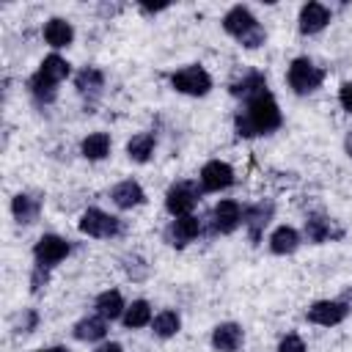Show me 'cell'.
<instances>
[{"mask_svg": "<svg viewBox=\"0 0 352 352\" xmlns=\"http://www.w3.org/2000/svg\"><path fill=\"white\" fill-rule=\"evenodd\" d=\"M280 126H283V113L270 88L239 102V107L234 110V132L242 140L267 138V135L278 132Z\"/></svg>", "mask_w": 352, "mask_h": 352, "instance_id": "obj_1", "label": "cell"}, {"mask_svg": "<svg viewBox=\"0 0 352 352\" xmlns=\"http://www.w3.org/2000/svg\"><path fill=\"white\" fill-rule=\"evenodd\" d=\"M324 77H327V69L319 66L314 58L308 55H297L289 60L286 66V85L292 88V94L297 96H308L314 91H319L324 85Z\"/></svg>", "mask_w": 352, "mask_h": 352, "instance_id": "obj_2", "label": "cell"}, {"mask_svg": "<svg viewBox=\"0 0 352 352\" xmlns=\"http://www.w3.org/2000/svg\"><path fill=\"white\" fill-rule=\"evenodd\" d=\"M168 85H170V91L182 94V96L204 99V96L212 94L214 80H212V74L204 63H184V66H179L168 74Z\"/></svg>", "mask_w": 352, "mask_h": 352, "instance_id": "obj_3", "label": "cell"}, {"mask_svg": "<svg viewBox=\"0 0 352 352\" xmlns=\"http://www.w3.org/2000/svg\"><path fill=\"white\" fill-rule=\"evenodd\" d=\"M201 195H204V190H201L198 179H179L165 190L162 204L170 217H184V214H195Z\"/></svg>", "mask_w": 352, "mask_h": 352, "instance_id": "obj_4", "label": "cell"}, {"mask_svg": "<svg viewBox=\"0 0 352 352\" xmlns=\"http://www.w3.org/2000/svg\"><path fill=\"white\" fill-rule=\"evenodd\" d=\"M77 231L88 239H116L121 234V217L110 214L102 206H88L77 217Z\"/></svg>", "mask_w": 352, "mask_h": 352, "instance_id": "obj_5", "label": "cell"}, {"mask_svg": "<svg viewBox=\"0 0 352 352\" xmlns=\"http://www.w3.org/2000/svg\"><path fill=\"white\" fill-rule=\"evenodd\" d=\"M30 256H33V264L47 267V270H55L58 264H63L72 256V242L66 236L55 234V231H47V234H41L33 242Z\"/></svg>", "mask_w": 352, "mask_h": 352, "instance_id": "obj_6", "label": "cell"}, {"mask_svg": "<svg viewBox=\"0 0 352 352\" xmlns=\"http://www.w3.org/2000/svg\"><path fill=\"white\" fill-rule=\"evenodd\" d=\"M349 314H352V308L341 297H322L305 308L308 324H316V327H338L346 322Z\"/></svg>", "mask_w": 352, "mask_h": 352, "instance_id": "obj_7", "label": "cell"}, {"mask_svg": "<svg viewBox=\"0 0 352 352\" xmlns=\"http://www.w3.org/2000/svg\"><path fill=\"white\" fill-rule=\"evenodd\" d=\"M204 234V220L198 214H184V217H170L168 226L162 228V239L168 248L184 250L187 245L198 242V236Z\"/></svg>", "mask_w": 352, "mask_h": 352, "instance_id": "obj_8", "label": "cell"}, {"mask_svg": "<svg viewBox=\"0 0 352 352\" xmlns=\"http://www.w3.org/2000/svg\"><path fill=\"white\" fill-rule=\"evenodd\" d=\"M275 217V201L272 198H258L253 204L245 206V214H242V228L250 239V245H258L264 239V231L270 228Z\"/></svg>", "mask_w": 352, "mask_h": 352, "instance_id": "obj_9", "label": "cell"}, {"mask_svg": "<svg viewBox=\"0 0 352 352\" xmlns=\"http://www.w3.org/2000/svg\"><path fill=\"white\" fill-rule=\"evenodd\" d=\"M245 206L236 198H220L209 212V228L214 236H228L236 228H242Z\"/></svg>", "mask_w": 352, "mask_h": 352, "instance_id": "obj_10", "label": "cell"}, {"mask_svg": "<svg viewBox=\"0 0 352 352\" xmlns=\"http://www.w3.org/2000/svg\"><path fill=\"white\" fill-rule=\"evenodd\" d=\"M234 182H236V170L226 160H206L198 170V184L204 192H223L234 187Z\"/></svg>", "mask_w": 352, "mask_h": 352, "instance_id": "obj_11", "label": "cell"}, {"mask_svg": "<svg viewBox=\"0 0 352 352\" xmlns=\"http://www.w3.org/2000/svg\"><path fill=\"white\" fill-rule=\"evenodd\" d=\"M333 22V8L327 3L319 0H308L300 6L297 11V30L302 36H319L322 30H327Z\"/></svg>", "mask_w": 352, "mask_h": 352, "instance_id": "obj_12", "label": "cell"}, {"mask_svg": "<svg viewBox=\"0 0 352 352\" xmlns=\"http://www.w3.org/2000/svg\"><path fill=\"white\" fill-rule=\"evenodd\" d=\"M11 217L16 226H33L38 217H41V209H44V195L41 192H33V190H19L11 195Z\"/></svg>", "mask_w": 352, "mask_h": 352, "instance_id": "obj_13", "label": "cell"}, {"mask_svg": "<svg viewBox=\"0 0 352 352\" xmlns=\"http://www.w3.org/2000/svg\"><path fill=\"white\" fill-rule=\"evenodd\" d=\"M261 22H258V16L253 14V8L250 6H245V3H236V6H231L226 14H223V19H220V28H223V33L226 36H231L234 41H239L242 36H248L253 28H258Z\"/></svg>", "mask_w": 352, "mask_h": 352, "instance_id": "obj_14", "label": "cell"}, {"mask_svg": "<svg viewBox=\"0 0 352 352\" xmlns=\"http://www.w3.org/2000/svg\"><path fill=\"white\" fill-rule=\"evenodd\" d=\"M72 85H74L77 96H82V99H85V104H91V107H94V104H96V99L104 94L107 77H104V72H102L99 66H82V69H77V72H74Z\"/></svg>", "mask_w": 352, "mask_h": 352, "instance_id": "obj_15", "label": "cell"}, {"mask_svg": "<svg viewBox=\"0 0 352 352\" xmlns=\"http://www.w3.org/2000/svg\"><path fill=\"white\" fill-rule=\"evenodd\" d=\"M341 236H344V228H336V220L324 212H311L302 223V239L311 245H324Z\"/></svg>", "mask_w": 352, "mask_h": 352, "instance_id": "obj_16", "label": "cell"}, {"mask_svg": "<svg viewBox=\"0 0 352 352\" xmlns=\"http://www.w3.org/2000/svg\"><path fill=\"white\" fill-rule=\"evenodd\" d=\"M110 204L121 212H132L146 204V190L138 179H121L110 187Z\"/></svg>", "mask_w": 352, "mask_h": 352, "instance_id": "obj_17", "label": "cell"}, {"mask_svg": "<svg viewBox=\"0 0 352 352\" xmlns=\"http://www.w3.org/2000/svg\"><path fill=\"white\" fill-rule=\"evenodd\" d=\"M302 242H305V239H302V231H300V228H294V226H289V223H280V226H275V228L270 231V236H267V250H270L272 256H294Z\"/></svg>", "mask_w": 352, "mask_h": 352, "instance_id": "obj_18", "label": "cell"}, {"mask_svg": "<svg viewBox=\"0 0 352 352\" xmlns=\"http://www.w3.org/2000/svg\"><path fill=\"white\" fill-rule=\"evenodd\" d=\"M209 344L214 352H239L245 346V327L239 322H217L212 327Z\"/></svg>", "mask_w": 352, "mask_h": 352, "instance_id": "obj_19", "label": "cell"}, {"mask_svg": "<svg viewBox=\"0 0 352 352\" xmlns=\"http://www.w3.org/2000/svg\"><path fill=\"white\" fill-rule=\"evenodd\" d=\"M74 25L66 19V16H50L41 28V38L44 44L52 50V52H60V50H69L74 44Z\"/></svg>", "mask_w": 352, "mask_h": 352, "instance_id": "obj_20", "label": "cell"}, {"mask_svg": "<svg viewBox=\"0 0 352 352\" xmlns=\"http://www.w3.org/2000/svg\"><path fill=\"white\" fill-rule=\"evenodd\" d=\"M107 330H110L107 319H102L99 314H85L72 324V338L80 344H102L107 341Z\"/></svg>", "mask_w": 352, "mask_h": 352, "instance_id": "obj_21", "label": "cell"}, {"mask_svg": "<svg viewBox=\"0 0 352 352\" xmlns=\"http://www.w3.org/2000/svg\"><path fill=\"white\" fill-rule=\"evenodd\" d=\"M25 88H28V96H30V102L36 104V107H52L55 102H58V82H52L50 77H44L38 69L28 77V82H25Z\"/></svg>", "mask_w": 352, "mask_h": 352, "instance_id": "obj_22", "label": "cell"}, {"mask_svg": "<svg viewBox=\"0 0 352 352\" xmlns=\"http://www.w3.org/2000/svg\"><path fill=\"white\" fill-rule=\"evenodd\" d=\"M267 88H270L267 74L258 72V69H248L245 74H239V77L228 85V94H231L236 102H245V99H250V96H256V94H261V91H267Z\"/></svg>", "mask_w": 352, "mask_h": 352, "instance_id": "obj_23", "label": "cell"}, {"mask_svg": "<svg viewBox=\"0 0 352 352\" xmlns=\"http://www.w3.org/2000/svg\"><path fill=\"white\" fill-rule=\"evenodd\" d=\"M154 151H157V135L148 132V129L135 132V135L126 140V146H124L126 160L135 162V165H146V162H151Z\"/></svg>", "mask_w": 352, "mask_h": 352, "instance_id": "obj_24", "label": "cell"}, {"mask_svg": "<svg viewBox=\"0 0 352 352\" xmlns=\"http://www.w3.org/2000/svg\"><path fill=\"white\" fill-rule=\"evenodd\" d=\"M110 151H113V138H110V132L96 129V132H88V135L80 140V157L88 160V162H102V160L110 157Z\"/></svg>", "mask_w": 352, "mask_h": 352, "instance_id": "obj_25", "label": "cell"}, {"mask_svg": "<svg viewBox=\"0 0 352 352\" xmlns=\"http://www.w3.org/2000/svg\"><path fill=\"white\" fill-rule=\"evenodd\" d=\"M124 311H126V300H124V294L118 289H104V292H99L94 297V314H99L107 322H116V319L121 322Z\"/></svg>", "mask_w": 352, "mask_h": 352, "instance_id": "obj_26", "label": "cell"}, {"mask_svg": "<svg viewBox=\"0 0 352 352\" xmlns=\"http://www.w3.org/2000/svg\"><path fill=\"white\" fill-rule=\"evenodd\" d=\"M154 319V308L146 297H138L132 302H126V311L121 316V324L124 330H140V327H148Z\"/></svg>", "mask_w": 352, "mask_h": 352, "instance_id": "obj_27", "label": "cell"}, {"mask_svg": "<svg viewBox=\"0 0 352 352\" xmlns=\"http://www.w3.org/2000/svg\"><path fill=\"white\" fill-rule=\"evenodd\" d=\"M148 327H151V333L160 341H168V338L179 336V330H182V314L176 308H162V311L154 314V319H151Z\"/></svg>", "mask_w": 352, "mask_h": 352, "instance_id": "obj_28", "label": "cell"}, {"mask_svg": "<svg viewBox=\"0 0 352 352\" xmlns=\"http://www.w3.org/2000/svg\"><path fill=\"white\" fill-rule=\"evenodd\" d=\"M38 72L44 74V77H50L52 82H66L69 77H74V72H72V63L60 55V52H47L44 58H41V63H38Z\"/></svg>", "mask_w": 352, "mask_h": 352, "instance_id": "obj_29", "label": "cell"}, {"mask_svg": "<svg viewBox=\"0 0 352 352\" xmlns=\"http://www.w3.org/2000/svg\"><path fill=\"white\" fill-rule=\"evenodd\" d=\"M38 324H41V314H38V308H22V311L14 316V333H19V336H30V333H36Z\"/></svg>", "mask_w": 352, "mask_h": 352, "instance_id": "obj_30", "label": "cell"}, {"mask_svg": "<svg viewBox=\"0 0 352 352\" xmlns=\"http://www.w3.org/2000/svg\"><path fill=\"white\" fill-rule=\"evenodd\" d=\"M121 267H124V272H126L129 280H146L148 278V261L140 253H126L121 258Z\"/></svg>", "mask_w": 352, "mask_h": 352, "instance_id": "obj_31", "label": "cell"}, {"mask_svg": "<svg viewBox=\"0 0 352 352\" xmlns=\"http://www.w3.org/2000/svg\"><path fill=\"white\" fill-rule=\"evenodd\" d=\"M50 280H52V270L33 264V270H30V278H28V289H30V294H41V292L50 286Z\"/></svg>", "mask_w": 352, "mask_h": 352, "instance_id": "obj_32", "label": "cell"}, {"mask_svg": "<svg viewBox=\"0 0 352 352\" xmlns=\"http://www.w3.org/2000/svg\"><path fill=\"white\" fill-rule=\"evenodd\" d=\"M275 352H308V346L300 333H286V336H280Z\"/></svg>", "mask_w": 352, "mask_h": 352, "instance_id": "obj_33", "label": "cell"}, {"mask_svg": "<svg viewBox=\"0 0 352 352\" xmlns=\"http://www.w3.org/2000/svg\"><path fill=\"white\" fill-rule=\"evenodd\" d=\"M338 104L346 116H352V80H344L338 85Z\"/></svg>", "mask_w": 352, "mask_h": 352, "instance_id": "obj_34", "label": "cell"}, {"mask_svg": "<svg viewBox=\"0 0 352 352\" xmlns=\"http://www.w3.org/2000/svg\"><path fill=\"white\" fill-rule=\"evenodd\" d=\"M168 8H170L168 3H162V6H146V3H140V6H138V11H140V14H146V16H157V14L168 11Z\"/></svg>", "mask_w": 352, "mask_h": 352, "instance_id": "obj_35", "label": "cell"}, {"mask_svg": "<svg viewBox=\"0 0 352 352\" xmlns=\"http://www.w3.org/2000/svg\"><path fill=\"white\" fill-rule=\"evenodd\" d=\"M94 352H124V346H121L118 341H110V338H107V341L96 344V346H94Z\"/></svg>", "mask_w": 352, "mask_h": 352, "instance_id": "obj_36", "label": "cell"}, {"mask_svg": "<svg viewBox=\"0 0 352 352\" xmlns=\"http://www.w3.org/2000/svg\"><path fill=\"white\" fill-rule=\"evenodd\" d=\"M118 11H121V6H107V3L99 6V14H104V16H113V14H118Z\"/></svg>", "mask_w": 352, "mask_h": 352, "instance_id": "obj_37", "label": "cell"}, {"mask_svg": "<svg viewBox=\"0 0 352 352\" xmlns=\"http://www.w3.org/2000/svg\"><path fill=\"white\" fill-rule=\"evenodd\" d=\"M36 352H69V346H63V344H52V346H41V349H36Z\"/></svg>", "mask_w": 352, "mask_h": 352, "instance_id": "obj_38", "label": "cell"}, {"mask_svg": "<svg viewBox=\"0 0 352 352\" xmlns=\"http://www.w3.org/2000/svg\"><path fill=\"white\" fill-rule=\"evenodd\" d=\"M338 297H341V300H344V302H346V305L352 308V286H349V289H344V292H341Z\"/></svg>", "mask_w": 352, "mask_h": 352, "instance_id": "obj_39", "label": "cell"}, {"mask_svg": "<svg viewBox=\"0 0 352 352\" xmlns=\"http://www.w3.org/2000/svg\"><path fill=\"white\" fill-rule=\"evenodd\" d=\"M344 151H346V157L352 160V132L346 135V140H344Z\"/></svg>", "mask_w": 352, "mask_h": 352, "instance_id": "obj_40", "label": "cell"}]
</instances>
